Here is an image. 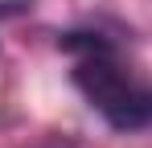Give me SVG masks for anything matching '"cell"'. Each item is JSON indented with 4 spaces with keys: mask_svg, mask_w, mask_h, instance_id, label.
Instances as JSON below:
<instances>
[{
    "mask_svg": "<svg viewBox=\"0 0 152 148\" xmlns=\"http://www.w3.org/2000/svg\"><path fill=\"white\" fill-rule=\"evenodd\" d=\"M74 86L119 132H136V127L152 123V95L115 66L111 53H86L74 66Z\"/></svg>",
    "mask_w": 152,
    "mask_h": 148,
    "instance_id": "obj_1",
    "label": "cell"
}]
</instances>
